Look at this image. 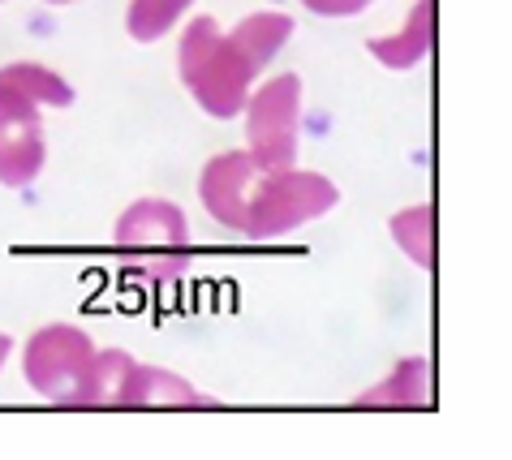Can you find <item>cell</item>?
I'll return each instance as SVG.
<instances>
[{"label": "cell", "mask_w": 512, "mask_h": 460, "mask_svg": "<svg viewBox=\"0 0 512 460\" xmlns=\"http://www.w3.org/2000/svg\"><path fill=\"white\" fill-rule=\"evenodd\" d=\"M198 203L224 233L246 241H284L340 203V185L315 168H267L254 155L220 151L198 168Z\"/></svg>", "instance_id": "6da1fadb"}, {"label": "cell", "mask_w": 512, "mask_h": 460, "mask_svg": "<svg viewBox=\"0 0 512 460\" xmlns=\"http://www.w3.org/2000/svg\"><path fill=\"white\" fill-rule=\"evenodd\" d=\"M293 31H297L293 13H276V9L246 13L229 31L216 18L198 13V18H186V26H181L177 78L211 121H237L250 86L272 69Z\"/></svg>", "instance_id": "7a4b0ae2"}, {"label": "cell", "mask_w": 512, "mask_h": 460, "mask_svg": "<svg viewBox=\"0 0 512 460\" xmlns=\"http://www.w3.org/2000/svg\"><path fill=\"white\" fill-rule=\"evenodd\" d=\"M112 246L125 258V276L168 289L190 271L186 250L194 246V228L173 198H134L112 224Z\"/></svg>", "instance_id": "3957f363"}, {"label": "cell", "mask_w": 512, "mask_h": 460, "mask_svg": "<svg viewBox=\"0 0 512 460\" xmlns=\"http://www.w3.org/2000/svg\"><path fill=\"white\" fill-rule=\"evenodd\" d=\"M241 121L254 160L267 168H293L302 151V78L293 69L259 78L241 104Z\"/></svg>", "instance_id": "277c9868"}, {"label": "cell", "mask_w": 512, "mask_h": 460, "mask_svg": "<svg viewBox=\"0 0 512 460\" xmlns=\"http://www.w3.org/2000/svg\"><path fill=\"white\" fill-rule=\"evenodd\" d=\"M95 349L99 344L91 340V332H82V327L44 323L22 344V379L39 400H48L56 409H74Z\"/></svg>", "instance_id": "5b68a950"}, {"label": "cell", "mask_w": 512, "mask_h": 460, "mask_svg": "<svg viewBox=\"0 0 512 460\" xmlns=\"http://www.w3.org/2000/svg\"><path fill=\"white\" fill-rule=\"evenodd\" d=\"M48 164V129L44 108L35 99L0 86V185L26 190L39 181Z\"/></svg>", "instance_id": "8992f818"}, {"label": "cell", "mask_w": 512, "mask_h": 460, "mask_svg": "<svg viewBox=\"0 0 512 460\" xmlns=\"http://www.w3.org/2000/svg\"><path fill=\"white\" fill-rule=\"evenodd\" d=\"M366 52L371 61L392 69V74H405V69H418L426 56L435 52V0H414L405 13V22L396 26L392 35H371L366 39Z\"/></svg>", "instance_id": "52a82bcc"}, {"label": "cell", "mask_w": 512, "mask_h": 460, "mask_svg": "<svg viewBox=\"0 0 512 460\" xmlns=\"http://www.w3.org/2000/svg\"><path fill=\"white\" fill-rule=\"evenodd\" d=\"M435 379L426 357H396L392 370L371 383L362 396H353V409H431Z\"/></svg>", "instance_id": "ba28073f"}, {"label": "cell", "mask_w": 512, "mask_h": 460, "mask_svg": "<svg viewBox=\"0 0 512 460\" xmlns=\"http://www.w3.org/2000/svg\"><path fill=\"white\" fill-rule=\"evenodd\" d=\"M134 375H138V357L130 349H117V344L95 349L74 409H130Z\"/></svg>", "instance_id": "9c48e42d"}, {"label": "cell", "mask_w": 512, "mask_h": 460, "mask_svg": "<svg viewBox=\"0 0 512 460\" xmlns=\"http://www.w3.org/2000/svg\"><path fill=\"white\" fill-rule=\"evenodd\" d=\"M130 409H216V400L203 396L186 375H177V370L138 362Z\"/></svg>", "instance_id": "30bf717a"}, {"label": "cell", "mask_w": 512, "mask_h": 460, "mask_svg": "<svg viewBox=\"0 0 512 460\" xmlns=\"http://www.w3.org/2000/svg\"><path fill=\"white\" fill-rule=\"evenodd\" d=\"M392 241L401 246V254L422 271H435V254H439V220H435V203H409L401 211H392L388 220Z\"/></svg>", "instance_id": "8fae6325"}, {"label": "cell", "mask_w": 512, "mask_h": 460, "mask_svg": "<svg viewBox=\"0 0 512 460\" xmlns=\"http://www.w3.org/2000/svg\"><path fill=\"white\" fill-rule=\"evenodd\" d=\"M0 86L5 91H18L26 99H35L39 108H69L74 104V82H65V74H56L52 65H39V61H9L0 65Z\"/></svg>", "instance_id": "7c38bea8"}, {"label": "cell", "mask_w": 512, "mask_h": 460, "mask_svg": "<svg viewBox=\"0 0 512 460\" xmlns=\"http://www.w3.org/2000/svg\"><path fill=\"white\" fill-rule=\"evenodd\" d=\"M198 0H130L125 5V35L134 43H160L190 18Z\"/></svg>", "instance_id": "4fadbf2b"}, {"label": "cell", "mask_w": 512, "mask_h": 460, "mask_svg": "<svg viewBox=\"0 0 512 460\" xmlns=\"http://www.w3.org/2000/svg\"><path fill=\"white\" fill-rule=\"evenodd\" d=\"M371 5L375 0H302V9L315 13V18H358Z\"/></svg>", "instance_id": "5bb4252c"}, {"label": "cell", "mask_w": 512, "mask_h": 460, "mask_svg": "<svg viewBox=\"0 0 512 460\" xmlns=\"http://www.w3.org/2000/svg\"><path fill=\"white\" fill-rule=\"evenodd\" d=\"M9 357H13V336H5V332H0V370H5V362H9Z\"/></svg>", "instance_id": "9a60e30c"}, {"label": "cell", "mask_w": 512, "mask_h": 460, "mask_svg": "<svg viewBox=\"0 0 512 460\" xmlns=\"http://www.w3.org/2000/svg\"><path fill=\"white\" fill-rule=\"evenodd\" d=\"M44 5H56V9H61V5H78V0H44Z\"/></svg>", "instance_id": "2e32d148"}, {"label": "cell", "mask_w": 512, "mask_h": 460, "mask_svg": "<svg viewBox=\"0 0 512 460\" xmlns=\"http://www.w3.org/2000/svg\"><path fill=\"white\" fill-rule=\"evenodd\" d=\"M0 5H5V0H0Z\"/></svg>", "instance_id": "e0dca14e"}]
</instances>
